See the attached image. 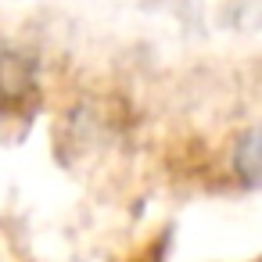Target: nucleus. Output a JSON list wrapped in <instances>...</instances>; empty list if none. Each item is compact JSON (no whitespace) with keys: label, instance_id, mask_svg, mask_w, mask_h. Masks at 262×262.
Returning <instances> with one entry per match:
<instances>
[{"label":"nucleus","instance_id":"nucleus-2","mask_svg":"<svg viewBox=\"0 0 262 262\" xmlns=\"http://www.w3.org/2000/svg\"><path fill=\"white\" fill-rule=\"evenodd\" d=\"M233 169L244 176L248 187L258 183V133H255V129H248V133L233 144Z\"/></svg>","mask_w":262,"mask_h":262},{"label":"nucleus","instance_id":"nucleus-1","mask_svg":"<svg viewBox=\"0 0 262 262\" xmlns=\"http://www.w3.org/2000/svg\"><path fill=\"white\" fill-rule=\"evenodd\" d=\"M33 94V65L22 51L0 43V104H18Z\"/></svg>","mask_w":262,"mask_h":262}]
</instances>
